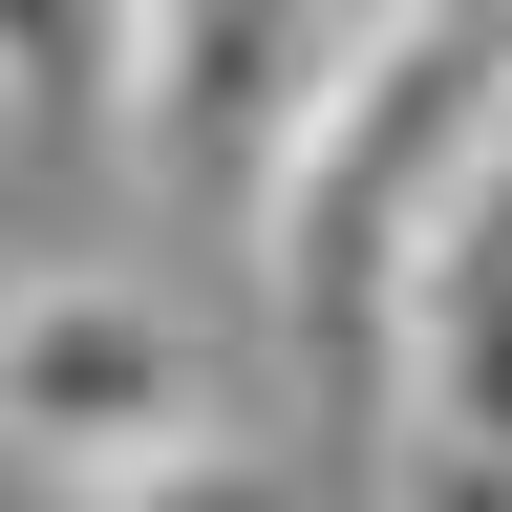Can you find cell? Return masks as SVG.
Returning <instances> with one entry per match:
<instances>
[{
  "mask_svg": "<svg viewBox=\"0 0 512 512\" xmlns=\"http://www.w3.org/2000/svg\"><path fill=\"white\" fill-rule=\"evenodd\" d=\"M512 128V22H384L320 64L299 150L256 171V299H278V342L342 384V406H384V278H406V235L448 214V171H470Z\"/></svg>",
  "mask_w": 512,
  "mask_h": 512,
  "instance_id": "6da1fadb",
  "label": "cell"
},
{
  "mask_svg": "<svg viewBox=\"0 0 512 512\" xmlns=\"http://www.w3.org/2000/svg\"><path fill=\"white\" fill-rule=\"evenodd\" d=\"M406 512H512V448H406Z\"/></svg>",
  "mask_w": 512,
  "mask_h": 512,
  "instance_id": "8992f818",
  "label": "cell"
},
{
  "mask_svg": "<svg viewBox=\"0 0 512 512\" xmlns=\"http://www.w3.org/2000/svg\"><path fill=\"white\" fill-rule=\"evenodd\" d=\"M214 427V342L150 299V278H22L0 299V448L86 512L128 470H171V448Z\"/></svg>",
  "mask_w": 512,
  "mask_h": 512,
  "instance_id": "7a4b0ae2",
  "label": "cell"
},
{
  "mask_svg": "<svg viewBox=\"0 0 512 512\" xmlns=\"http://www.w3.org/2000/svg\"><path fill=\"white\" fill-rule=\"evenodd\" d=\"M342 43H363V0H128L107 107L150 128L192 192H235V214H256V171L299 150V107H320V64H342Z\"/></svg>",
  "mask_w": 512,
  "mask_h": 512,
  "instance_id": "3957f363",
  "label": "cell"
},
{
  "mask_svg": "<svg viewBox=\"0 0 512 512\" xmlns=\"http://www.w3.org/2000/svg\"><path fill=\"white\" fill-rule=\"evenodd\" d=\"M107 64H128V0H0V107L22 128L107 107Z\"/></svg>",
  "mask_w": 512,
  "mask_h": 512,
  "instance_id": "277c9868",
  "label": "cell"
},
{
  "mask_svg": "<svg viewBox=\"0 0 512 512\" xmlns=\"http://www.w3.org/2000/svg\"><path fill=\"white\" fill-rule=\"evenodd\" d=\"M86 512H320V491L278 470V448H235V427H192L171 470H128V491H86Z\"/></svg>",
  "mask_w": 512,
  "mask_h": 512,
  "instance_id": "5b68a950",
  "label": "cell"
}]
</instances>
